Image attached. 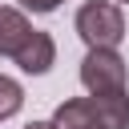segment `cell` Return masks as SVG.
Instances as JSON below:
<instances>
[{"label":"cell","instance_id":"cell-4","mask_svg":"<svg viewBox=\"0 0 129 129\" xmlns=\"http://www.w3.org/2000/svg\"><path fill=\"white\" fill-rule=\"evenodd\" d=\"M28 36H32L28 16H24L20 8L0 4V56H4V60H12V56L24 48V40H28Z\"/></svg>","mask_w":129,"mask_h":129},{"label":"cell","instance_id":"cell-9","mask_svg":"<svg viewBox=\"0 0 129 129\" xmlns=\"http://www.w3.org/2000/svg\"><path fill=\"white\" fill-rule=\"evenodd\" d=\"M117 4H129V0H117Z\"/></svg>","mask_w":129,"mask_h":129},{"label":"cell","instance_id":"cell-7","mask_svg":"<svg viewBox=\"0 0 129 129\" xmlns=\"http://www.w3.org/2000/svg\"><path fill=\"white\" fill-rule=\"evenodd\" d=\"M64 0H20V8H28V12H36V16H44V12H56Z\"/></svg>","mask_w":129,"mask_h":129},{"label":"cell","instance_id":"cell-8","mask_svg":"<svg viewBox=\"0 0 129 129\" xmlns=\"http://www.w3.org/2000/svg\"><path fill=\"white\" fill-rule=\"evenodd\" d=\"M24 129H56L52 121H32V125H24Z\"/></svg>","mask_w":129,"mask_h":129},{"label":"cell","instance_id":"cell-2","mask_svg":"<svg viewBox=\"0 0 129 129\" xmlns=\"http://www.w3.org/2000/svg\"><path fill=\"white\" fill-rule=\"evenodd\" d=\"M81 85L89 93H125L129 69L117 48H89V56L81 60Z\"/></svg>","mask_w":129,"mask_h":129},{"label":"cell","instance_id":"cell-1","mask_svg":"<svg viewBox=\"0 0 129 129\" xmlns=\"http://www.w3.org/2000/svg\"><path fill=\"white\" fill-rule=\"evenodd\" d=\"M77 36L89 48H117L125 40V16L113 0H85L77 8Z\"/></svg>","mask_w":129,"mask_h":129},{"label":"cell","instance_id":"cell-10","mask_svg":"<svg viewBox=\"0 0 129 129\" xmlns=\"http://www.w3.org/2000/svg\"><path fill=\"white\" fill-rule=\"evenodd\" d=\"M89 129H97V125H89Z\"/></svg>","mask_w":129,"mask_h":129},{"label":"cell","instance_id":"cell-5","mask_svg":"<svg viewBox=\"0 0 129 129\" xmlns=\"http://www.w3.org/2000/svg\"><path fill=\"white\" fill-rule=\"evenodd\" d=\"M89 109L101 129H129V97L125 93H89Z\"/></svg>","mask_w":129,"mask_h":129},{"label":"cell","instance_id":"cell-3","mask_svg":"<svg viewBox=\"0 0 129 129\" xmlns=\"http://www.w3.org/2000/svg\"><path fill=\"white\" fill-rule=\"evenodd\" d=\"M28 77H40V73H48L52 69V60H56V44H52V36L48 32H40V28H32V36L24 40V48L12 56Z\"/></svg>","mask_w":129,"mask_h":129},{"label":"cell","instance_id":"cell-6","mask_svg":"<svg viewBox=\"0 0 129 129\" xmlns=\"http://www.w3.org/2000/svg\"><path fill=\"white\" fill-rule=\"evenodd\" d=\"M20 105H24V89H20V81H12V77L0 73V121L16 117Z\"/></svg>","mask_w":129,"mask_h":129}]
</instances>
